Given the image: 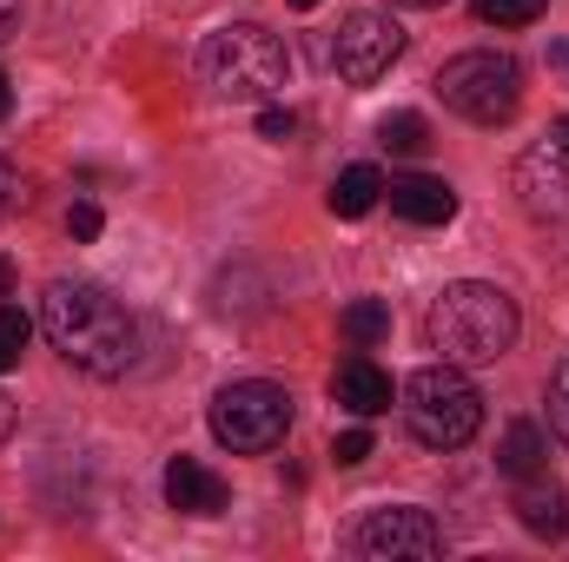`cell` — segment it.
Returning <instances> with one entry per match:
<instances>
[{"label": "cell", "instance_id": "1", "mask_svg": "<svg viewBox=\"0 0 569 562\" xmlns=\"http://www.w3.org/2000/svg\"><path fill=\"white\" fill-rule=\"evenodd\" d=\"M40 331L47 344L87 371V378H127L133 358H140V324L133 311L93 279H53L40 298Z\"/></svg>", "mask_w": 569, "mask_h": 562}, {"label": "cell", "instance_id": "2", "mask_svg": "<svg viewBox=\"0 0 569 562\" xmlns=\"http://www.w3.org/2000/svg\"><path fill=\"white\" fill-rule=\"evenodd\" d=\"M430 344L443 351V364H497L517 344V298L483 279L443 284L430 304Z\"/></svg>", "mask_w": 569, "mask_h": 562}, {"label": "cell", "instance_id": "3", "mask_svg": "<svg viewBox=\"0 0 569 562\" xmlns=\"http://www.w3.org/2000/svg\"><path fill=\"white\" fill-rule=\"evenodd\" d=\"M199 73L219 100H272L291 73L284 60V40L259 20H239V27H219L206 47H199Z\"/></svg>", "mask_w": 569, "mask_h": 562}, {"label": "cell", "instance_id": "4", "mask_svg": "<svg viewBox=\"0 0 569 562\" xmlns=\"http://www.w3.org/2000/svg\"><path fill=\"white\" fill-rule=\"evenodd\" d=\"M405 423L425 450H463L483 430V398L457 364H430L405 378Z\"/></svg>", "mask_w": 569, "mask_h": 562}, {"label": "cell", "instance_id": "5", "mask_svg": "<svg viewBox=\"0 0 569 562\" xmlns=\"http://www.w3.org/2000/svg\"><path fill=\"white\" fill-rule=\"evenodd\" d=\"M437 93H443V107H450L457 120H470V127H503V120L523 107V67H517L510 53L477 47V53L443 60Z\"/></svg>", "mask_w": 569, "mask_h": 562}, {"label": "cell", "instance_id": "6", "mask_svg": "<svg viewBox=\"0 0 569 562\" xmlns=\"http://www.w3.org/2000/svg\"><path fill=\"white\" fill-rule=\"evenodd\" d=\"M212 436L226 443V450H239V456H266V450H279L284 430H291V398H284V384H266V378H239V384H226L219 398H212Z\"/></svg>", "mask_w": 569, "mask_h": 562}, {"label": "cell", "instance_id": "7", "mask_svg": "<svg viewBox=\"0 0 569 562\" xmlns=\"http://www.w3.org/2000/svg\"><path fill=\"white\" fill-rule=\"evenodd\" d=\"M517 199L537 232H550L569 252V120H557L543 140L517 159Z\"/></svg>", "mask_w": 569, "mask_h": 562}, {"label": "cell", "instance_id": "8", "mask_svg": "<svg viewBox=\"0 0 569 562\" xmlns=\"http://www.w3.org/2000/svg\"><path fill=\"white\" fill-rule=\"evenodd\" d=\"M398 53H405V27H398L391 13H378V7L345 13V27H338V40H331V67H338V80H351V87L385 80V73L398 67Z\"/></svg>", "mask_w": 569, "mask_h": 562}, {"label": "cell", "instance_id": "9", "mask_svg": "<svg viewBox=\"0 0 569 562\" xmlns=\"http://www.w3.org/2000/svg\"><path fill=\"white\" fill-rule=\"evenodd\" d=\"M358 556H437L443 550V530L430 523V510H411V503H391V510H371L351 536Z\"/></svg>", "mask_w": 569, "mask_h": 562}, {"label": "cell", "instance_id": "10", "mask_svg": "<svg viewBox=\"0 0 569 562\" xmlns=\"http://www.w3.org/2000/svg\"><path fill=\"white\" fill-rule=\"evenodd\" d=\"M385 192H391V212H398L405 225H450V219H457V192H450L443 179H430V172L391 179Z\"/></svg>", "mask_w": 569, "mask_h": 562}, {"label": "cell", "instance_id": "11", "mask_svg": "<svg viewBox=\"0 0 569 562\" xmlns=\"http://www.w3.org/2000/svg\"><path fill=\"white\" fill-rule=\"evenodd\" d=\"M166 503L186 510V516H219V510H226V476H212V470L192 463V456H172V463H166Z\"/></svg>", "mask_w": 569, "mask_h": 562}, {"label": "cell", "instance_id": "12", "mask_svg": "<svg viewBox=\"0 0 569 562\" xmlns=\"http://www.w3.org/2000/svg\"><path fill=\"white\" fill-rule=\"evenodd\" d=\"M331 398H338L351 418H378V411H391V378H385L371 358H345L338 378H331Z\"/></svg>", "mask_w": 569, "mask_h": 562}, {"label": "cell", "instance_id": "13", "mask_svg": "<svg viewBox=\"0 0 569 562\" xmlns=\"http://www.w3.org/2000/svg\"><path fill=\"white\" fill-rule=\"evenodd\" d=\"M517 523H523L530 536H563L569 530L563 483H550V476H523V490H517Z\"/></svg>", "mask_w": 569, "mask_h": 562}, {"label": "cell", "instance_id": "14", "mask_svg": "<svg viewBox=\"0 0 569 562\" xmlns=\"http://www.w3.org/2000/svg\"><path fill=\"white\" fill-rule=\"evenodd\" d=\"M543 456H550V436H543V423L517 418L510 430H503V443H497V470L503 476H543Z\"/></svg>", "mask_w": 569, "mask_h": 562}, {"label": "cell", "instance_id": "15", "mask_svg": "<svg viewBox=\"0 0 569 562\" xmlns=\"http://www.w3.org/2000/svg\"><path fill=\"white\" fill-rule=\"evenodd\" d=\"M378 199H385L378 165H345V172L331 179V212H338V219H365Z\"/></svg>", "mask_w": 569, "mask_h": 562}, {"label": "cell", "instance_id": "16", "mask_svg": "<svg viewBox=\"0 0 569 562\" xmlns=\"http://www.w3.org/2000/svg\"><path fill=\"white\" fill-rule=\"evenodd\" d=\"M338 331H345L351 344H378V338L391 331V304H378V298H358V304H345Z\"/></svg>", "mask_w": 569, "mask_h": 562}, {"label": "cell", "instance_id": "17", "mask_svg": "<svg viewBox=\"0 0 569 562\" xmlns=\"http://www.w3.org/2000/svg\"><path fill=\"white\" fill-rule=\"evenodd\" d=\"M378 145H385V152H405V159H411V152H425V145H430L425 113H385V120H378Z\"/></svg>", "mask_w": 569, "mask_h": 562}, {"label": "cell", "instance_id": "18", "mask_svg": "<svg viewBox=\"0 0 569 562\" xmlns=\"http://www.w3.org/2000/svg\"><path fill=\"white\" fill-rule=\"evenodd\" d=\"M477 7V20H490V27H530L537 13H543V0H470Z\"/></svg>", "mask_w": 569, "mask_h": 562}, {"label": "cell", "instance_id": "19", "mask_svg": "<svg viewBox=\"0 0 569 562\" xmlns=\"http://www.w3.org/2000/svg\"><path fill=\"white\" fill-rule=\"evenodd\" d=\"M27 351V311L20 304H0V371H13Z\"/></svg>", "mask_w": 569, "mask_h": 562}, {"label": "cell", "instance_id": "20", "mask_svg": "<svg viewBox=\"0 0 569 562\" xmlns=\"http://www.w3.org/2000/svg\"><path fill=\"white\" fill-rule=\"evenodd\" d=\"M543 404H550V430L569 443V358L550 371V398H543Z\"/></svg>", "mask_w": 569, "mask_h": 562}, {"label": "cell", "instance_id": "21", "mask_svg": "<svg viewBox=\"0 0 569 562\" xmlns=\"http://www.w3.org/2000/svg\"><path fill=\"white\" fill-rule=\"evenodd\" d=\"M100 225H107V219H100V205H93V199H80V205L67 212V232H73V239H100Z\"/></svg>", "mask_w": 569, "mask_h": 562}, {"label": "cell", "instance_id": "22", "mask_svg": "<svg viewBox=\"0 0 569 562\" xmlns=\"http://www.w3.org/2000/svg\"><path fill=\"white\" fill-rule=\"evenodd\" d=\"M331 456H338V463H365V456H371V430H345V436L331 443Z\"/></svg>", "mask_w": 569, "mask_h": 562}, {"label": "cell", "instance_id": "23", "mask_svg": "<svg viewBox=\"0 0 569 562\" xmlns=\"http://www.w3.org/2000/svg\"><path fill=\"white\" fill-rule=\"evenodd\" d=\"M259 133H266V140H291V133H298V120H291V113H284V107H266V113H259Z\"/></svg>", "mask_w": 569, "mask_h": 562}, {"label": "cell", "instance_id": "24", "mask_svg": "<svg viewBox=\"0 0 569 562\" xmlns=\"http://www.w3.org/2000/svg\"><path fill=\"white\" fill-rule=\"evenodd\" d=\"M13 27H20V0H0V40H13Z\"/></svg>", "mask_w": 569, "mask_h": 562}, {"label": "cell", "instance_id": "25", "mask_svg": "<svg viewBox=\"0 0 569 562\" xmlns=\"http://www.w3.org/2000/svg\"><path fill=\"white\" fill-rule=\"evenodd\" d=\"M7 436H13V404L0 398V443H7Z\"/></svg>", "mask_w": 569, "mask_h": 562}, {"label": "cell", "instance_id": "26", "mask_svg": "<svg viewBox=\"0 0 569 562\" xmlns=\"http://www.w3.org/2000/svg\"><path fill=\"white\" fill-rule=\"evenodd\" d=\"M13 291V259H0V298Z\"/></svg>", "mask_w": 569, "mask_h": 562}, {"label": "cell", "instance_id": "27", "mask_svg": "<svg viewBox=\"0 0 569 562\" xmlns=\"http://www.w3.org/2000/svg\"><path fill=\"white\" fill-rule=\"evenodd\" d=\"M7 107H13V87H7V73H0V120H7Z\"/></svg>", "mask_w": 569, "mask_h": 562}, {"label": "cell", "instance_id": "28", "mask_svg": "<svg viewBox=\"0 0 569 562\" xmlns=\"http://www.w3.org/2000/svg\"><path fill=\"white\" fill-rule=\"evenodd\" d=\"M391 7H443V0H391Z\"/></svg>", "mask_w": 569, "mask_h": 562}, {"label": "cell", "instance_id": "29", "mask_svg": "<svg viewBox=\"0 0 569 562\" xmlns=\"http://www.w3.org/2000/svg\"><path fill=\"white\" fill-rule=\"evenodd\" d=\"M550 60H557V67H563V73H569V47H557V53H550Z\"/></svg>", "mask_w": 569, "mask_h": 562}, {"label": "cell", "instance_id": "30", "mask_svg": "<svg viewBox=\"0 0 569 562\" xmlns=\"http://www.w3.org/2000/svg\"><path fill=\"white\" fill-rule=\"evenodd\" d=\"M291 7H318V0H291Z\"/></svg>", "mask_w": 569, "mask_h": 562}]
</instances>
